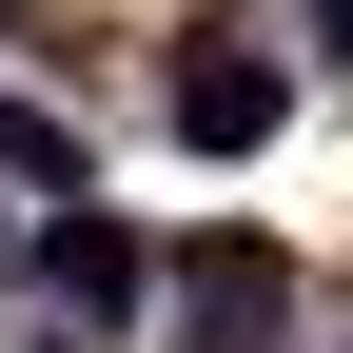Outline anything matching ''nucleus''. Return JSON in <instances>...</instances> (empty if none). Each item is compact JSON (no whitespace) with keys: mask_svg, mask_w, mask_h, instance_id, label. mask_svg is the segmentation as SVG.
Masks as SVG:
<instances>
[{"mask_svg":"<svg viewBox=\"0 0 353 353\" xmlns=\"http://www.w3.org/2000/svg\"><path fill=\"white\" fill-rule=\"evenodd\" d=\"M176 334H196V353H275L294 334V255L275 236H196V255H176Z\"/></svg>","mask_w":353,"mask_h":353,"instance_id":"nucleus-1","label":"nucleus"},{"mask_svg":"<svg viewBox=\"0 0 353 353\" xmlns=\"http://www.w3.org/2000/svg\"><path fill=\"white\" fill-rule=\"evenodd\" d=\"M39 294H59L79 334H138V294H157V255L118 236L99 196H59V216H39Z\"/></svg>","mask_w":353,"mask_h":353,"instance_id":"nucleus-2","label":"nucleus"},{"mask_svg":"<svg viewBox=\"0 0 353 353\" xmlns=\"http://www.w3.org/2000/svg\"><path fill=\"white\" fill-rule=\"evenodd\" d=\"M294 118V59H255V39H196V59H176V138L196 157H255Z\"/></svg>","mask_w":353,"mask_h":353,"instance_id":"nucleus-3","label":"nucleus"},{"mask_svg":"<svg viewBox=\"0 0 353 353\" xmlns=\"http://www.w3.org/2000/svg\"><path fill=\"white\" fill-rule=\"evenodd\" d=\"M0 176H20V196H99V157H79V118H20V99H0Z\"/></svg>","mask_w":353,"mask_h":353,"instance_id":"nucleus-4","label":"nucleus"},{"mask_svg":"<svg viewBox=\"0 0 353 353\" xmlns=\"http://www.w3.org/2000/svg\"><path fill=\"white\" fill-rule=\"evenodd\" d=\"M314 39H353V0H314Z\"/></svg>","mask_w":353,"mask_h":353,"instance_id":"nucleus-5","label":"nucleus"}]
</instances>
